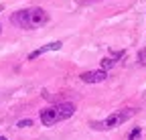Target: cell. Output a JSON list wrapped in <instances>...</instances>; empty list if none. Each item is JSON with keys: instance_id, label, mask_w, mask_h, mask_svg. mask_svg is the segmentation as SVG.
I'll use <instances>...</instances> for the list:
<instances>
[{"instance_id": "6da1fadb", "label": "cell", "mask_w": 146, "mask_h": 140, "mask_svg": "<svg viewBox=\"0 0 146 140\" xmlns=\"http://www.w3.org/2000/svg\"><path fill=\"white\" fill-rule=\"evenodd\" d=\"M10 23L16 25V27H21V29H39L43 25L49 23V12L41 6H33V8H23V10H18L10 16Z\"/></svg>"}, {"instance_id": "7a4b0ae2", "label": "cell", "mask_w": 146, "mask_h": 140, "mask_svg": "<svg viewBox=\"0 0 146 140\" xmlns=\"http://www.w3.org/2000/svg\"><path fill=\"white\" fill-rule=\"evenodd\" d=\"M75 114V106L71 102H63V104H55V106H49V108H43L41 110V122L43 126H55L59 122L71 118Z\"/></svg>"}, {"instance_id": "3957f363", "label": "cell", "mask_w": 146, "mask_h": 140, "mask_svg": "<svg viewBox=\"0 0 146 140\" xmlns=\"http://www.w3.org/2000/svg\"><path fill=\"white\" fill-rule=\"evenodd\" d=\"M134 114H136V110H132V108L116 110L114 114H110V116H108L106 120H102V122H91V128H94V130H112V128L124 124V122H128Z\"/></svg>"}, {"instance_id": "277c9868", "label": "cell", "mask_w": 146, "mask_h": 140, "mask_svg": "<svg viewBox=\"0 0 146 140\" xmlns=\"http://www.w3.org/2000/svg\"><path fill=\"white\" fill-rule=\"evenodd\" d=\"M61 47H63V43H61V41H53V43H47V45H43V47H39V49L31 51V53H29V59L33 61V59H36V57H41V55L49 53V51H59Z\"/></svg>"}, {"instance_id": "5b68a950", "label": "cell", "mask_w": 146, "mask_h": 140, "mask_svg": "<svg viewBox=\"0 0 146 140\" xmlns=\"http://www.w3.org/2000/svg\"><path fill=\"white\" fill-rule=\"evenodd\" d=\"M106 77H108V73L104 71V69H96V71H85V73H81V81H83V83H102Z\"/></svg>"}, {"instance_id": "8992f818", "label": "cell", "mask_w": 146, "mask_h": 140, "mask_svg": "<svg viewBox=\"0 0 146 140\" xmlns=\"http://www.w3.org/2000/svg\"><path fill=\"white\" fill-rule=\"evenodd\" d=\"M120 57H124V53H122V51H120V53H118L116 57H108V59H104V61H102V69H104V71H106V69H110V67H112V65H116Z\"/></svg>"}, {"instance_id": "52a82bcc", "label": "cell", "mask_w": 146, "mask_h": 140, "mask_svg": "<svg viewBox=\"0 0 146 140\" xmlns=\"http://www.w3.org/2000/svg\"><path fill=\"white\" fill-rule=\"evenodd\" d=\"M138 63L140 65H146V47L138 51Z\"/></svg>"}, {"instance_id": "ba28073f", "label": "cell", "mask_w": 146, "mask_h": 140, "mask_svg": "<svg viewBox=\"0 0 146 140\" xmlns=\"http://www.w3.org/2000/svg\"><path fill=\"white\" fill-rule=\"evenodd\" d=\"M140 134H142V130H140V128H134V130L130 132V136H128V140H138Z\"/></svg>"}, {"instance_id": "9c48e42d", "label": "cell", "mask_w": 146, "mask_h": 140, "mask_svg": "<svg viewBox=\"0 0 146 140\" xmlns=\"http://www.w3.org/2000/svg\"><path fill=\"white\" fill-rule=\"evenodd\" d=\"M31 124H33L31 120H21V122H18L16 126H18V128H27V126H31Z\"/></svg>"}, {"instance_id": "30bf717a", "label": "cell", "mask_w": 146, "mask_h": 140, "mask_svg": "<svg viewBox=\"0 0 146 140\" xmlns=\"http://www.w3.org/2000/svg\"><path fill=\"white\" fill-rule=\"evenodd\" d=\"M0 140H8V138H4V136H0Z\"/></svg>"}, {"instance_id": "8fae6325", "label": "cell", "mask_w": 146, "mask_h": 140, "mask_svg": "<svg viewBox=\"0 0 146 140\" xmlns=\"http://www.w3.org/2000/svg\"><path fill=\"white\" fill-rule=\"evenodd\" d=\"M0 12H2V6H0Z\"/></svg>"}]
</instances>
